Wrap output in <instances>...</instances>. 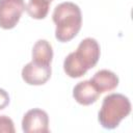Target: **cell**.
<instances>
[{"instance_id": "cell-1", "label": "cell", "mask_w": 133, "mask_h": 133, "mask_svg": "<svg viewBox=\"0 0 133 133\" xmlns=\"http://www.w3.org/2000/svg\"><path fill=\"white\" fill-rule=\"evenodd\" d=\"M100 55L101 49L97 39L86 37L80 42L76 51L64 58V73L71 78H80L98 63Z\"/></svg>"}, {"instance_id": "cell-2", "label": "cell", "mask_w": 133, "mask_h": 133, "mask_svg": "<svg viewBox=\"0 0 133 133\" xmlns=\"http://www.w3.org/2000/svg\"><path fill=\"white\" fill-rule=\"evenodd\" d=\"M52 20L56 25V39L60 43L70 42L78 34L81 29V9L74 2H61L55 6L52 15Z\"/></svg>"}, {"instance_id": "cell-3", "label": "cell", "mask_w": 133, "mask_h": 133, "mask_svg": "<svg viewBox=\"0 0 133 133\" xmlns=\"http://www.w3.org/2000/svg\"><path fill=\"white\" fill-rule=\"evenodd\" d=\"M131 112V103L123 94L113 92L103 99L101 109L98 113L100 125L108 130L116 128L119 123Z\"/></svg>"}, {"instance_id": "cell-4", "label": "cell", "mask_w": 133, "mask_h": 133, "mask_svg": "<svg viewBox=\"0 0 133 133\" xmlns=\"http://www.w3.org/2000/svg\"><path fill=\"white\" fill-rule=\"evenodd\" d=\"M25 9L24 0H0V28L12 29Z\"/></svg>"}, {"instance_id": "cell-5", "label": "cell", "mask_w": 133, "mask_h": 133, "mask_svg": "<svg viewBox=\"0 0 133 133\" xmlns=\"http://www.w3.org/2000/svg\"><path fill=\"white\" fill-rule=\"evenodd\" d=\"M22 130L25 133H48V113L39 108H33L28 110L24 114L22 119Z\"/></svg>"}, {"instance_id": "cell-6", "label": "cell", "mask_w": 133, "mask_h": 133, "mask_svg": "<svg viewBox=\"0 0 133 133\" xmlns=\"http://www.w3.org/2000/svg\"><path fill=\"white\" fill-rule=\"evenodd\" d=\"M51 65H42L33 61L28 62L22 69V79L29 85H43L51 77Z\"/></svg>"}, {"instance_id": "cell-7", "label": "cell", "mask_w": 133, "mask_h": 133, "mask_svg": "<svg viewBox=\"0 0 133 133\" xmlns=\"http://www.w3.org/2000/svg\"><path fill=\"white\" fill-rule=\"evenodd\" d=\"M100 92L90 82V80H84L78 82L73 88V98L77 103L83 106L94 104L100 97Z\"/></svg>"}, {"instance_id": "cell-8", "label": "cell", "mask_w": 133, "mask_h": 133, "mask_svg": "<svg viewBox=\"0 0 133 133\" xmlns=\"http://www.w3.org/2000/svg\"><path fill=\"white\" fill-rule=\"evenodd\" d=\"M90 82L95 85L100 94L111 91L115 89L118 85L119 79L115 73L109 70H100L98 71L90 79Z\"/></svg>"}, {"instance_id": "cell-9", "label": "cell", "mask_w": 133, "mask_h": 133, "mask_svg": "<svg viewBox=\"0 0 133 133\" xmlns=\"http://www.w3.org/2000/svg\"><path fill=\"white\" fill-rule=\"evenodd\" d=\"M53 58V49L51 44L46 39H38L32 48L33 62L42 65H51Z\"/></svg>"}, {"instance_id": "cell-10", "label": "cell", "mask_w": 133, "mask_h": 133, "mask_svg": "<svg viewBox=\"0 0 133 133\" xmlns=\"http://www.w3.org/2000/svg\"><path fill=\"white\" fill-rule=\"evenodd\" d=\"M1 132H5V133L16 132L14 122L7 115H0V133Z\"/></svg>"}, {"instance_id": "cell-11", "label": "cell", "mask_w": 133, "mask_h": 133, "mask_svg": "<svg viewBox=\"0 0 133 133\" xmlns=\"http://www.w3.org/2000/svg\"><path fill=\"white\" fill-rule=\"evenodd\" d=\"M8 104H9V96H8V92L5 89L0 88V110L4 109Z\"/></svg>"}, {"instance_id": "cell-12", "label": "cell", "mask_w": 133, "mask_h": 133, "mask_svg": "<svg viewBox=\"0 0 133 133\" xmlns=\"http://www.w3.org/2000/svg\"><path fill=\"white\" fill-rule=\"evenodd\" d=\"M30 1H33V2H36V3H39V4H44V5L50 6V3L53 0H30Z\"/></svg>"}]
</instances>
